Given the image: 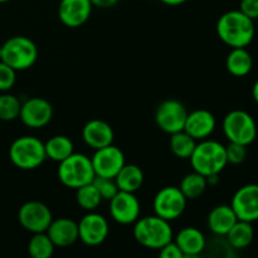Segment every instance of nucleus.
<instances>
[{"label": "nucleus", "mask_w": 258, "mask_h": 258, "mask_svg": "<svg viewBox=\"0 0 258 258\" xmlns=\"http://www.w3.org/2000/svg\"><path fill=\"white\" fill-rule=\"evenodd\" d=\"M160 2L163 3V4L170 5V7H176V5L184 4L186 0H160Z\"/></svg>", "instance_id": "obj_37"}, {"label": "nucleus", "mask_w": 258, "mask_h": 258, "mask_svg": "<svg viewBox=\"0 0 258 258\" xmlns=\"http://www.w3.org/2000/svg\"><path fill=\"white\" fill-rule=\"evenodd\" d=\"M252 96H253V100L256 101V103L258 105V80L254 82L253 88H252Z\"/></svg>", "instance_id": "obj_38"}, {"label": "nucleus", "mask_w": 258, "mask_h": 258, "mask_svg": "<svg viewBox=\"0 0 258 258\" xmlns=\"http://www.w3.org/2000/svg\"><path fill=\"white\" fill-rule=\"evenodd\" d=\"M47 234L55 247L72 246L78 239V223L70 218H58L49 224Z\"/></svg>", "instance_id": "obj_19"}, {"label": "nucleus", "mask_w": 258, "mask_h": 258, "mask_svg": "<svg viewBox=\"0 0 258 258\" xmlns=\"http://www.w3.org/2000/svg\"><path fill=\"white\" fill-rule=\"evenodd\" d=\"M92 184L100 193L102 201H111L117 194L118 188L113 178H105V176L96 175L92 180Z\"/></svg>", "instance_id": "obj_31"}, {"label": "nucleus", "mask_w": 258, "mask_h": 258, "mask_svg": "<svg viewBox=\"0 0 258 258\" xmlns=\"http://www.w3.org/2000/svg\"><path fill=\"white\" fill-rule=\"evenodd\" d=\"M120 0H91L92 5L98 8H102V9H106V8H111L113 5H116Z\"/></svg>", "instance_id": "obj_36"}, {"label": "nucleus", "mask_w": 258, "mask_h": 258, "mask_svg": "<svg viewBox=\"0 0 258 258\" xmlns=\"http://www.w3.org/2000/svg\"><path fill=\"white\" fill-rule=\"evenodd\" d=\"M53 116V107L42 97H33L25 101L20 107L19 117L25 126L32 128L44 127Z\"/></svg>", "instance_id": "obj_14"}, {"label": "nucleus", "mask_w": 258, "mask_h": 258, "mask_svg": "<svg viewBox=\"0 0 258 258\" xmlns=\"http://www.w3.org/2000/svg\"><path fill=\"white\" fill-rule=\"evenodd\" d=\"M9 158L17 168L33 170L47 159L44 144L34 136H22L13 141L9 148Z\"/></svg>", "instance_id": "obj_4"}, {"label": "nucleus", "mask_w": 258, "mask_h": 258, "mask_svg": "<svg viewBox=\"0 0 258 258\" xmlns=\"http://www.w3.org/2000/svg\"><path fill=\"white\" fill-rule=\"evenodd\" d=\"M256 23H257V27H258V18L256 19Z\"/></svg>", "instance_id": "obj_40"}, {"label": "nucleus", "mask_w": 258, "mask_h": 258, "mask_svg": "<svg viewBox=\"0 0 258 258\" xmlns=\"http://www.w3.org/2000/svg\"><path fill=\"white\" fill-rule=\"evenodd\" d=\"M118 190L135 193L144 183V173L135 164H125L115 176Z\"/></svg>", "instance_id": "obj_22"}, {"label": "nucleus", "mask_w": 258, "mask_h": 258, "mask_svg": "<svg viewBox=\"0 0 258 258\" xmlns=\"http://www.w3.org/2000/svg\"><path fill=\"white\" fill-rule=\"evenodd\" d=\"M0 60L15 71H24L32 67L38 59V48L32 39L23 35L12 37L2 45Z\"/></svg>", "instance_id": "obj_5"}, {"label": "nucleus", "mask_w": 258, "mask_h": 258, "mask_svg": "<svg viewBox=\"0 0 258 258\" xmlns=\"http://www.w3.org/2000/svg\"><path fill=\"white\" fill-rule=\"evenodd\" d=\"M186 201L181 190L176 186H165L156 193L154 198V212L156 216L166 219V221H174L179 218L185 211Z\"/></svg>", "instance_id": "obj_8"}, {"label": "nucleus", "mask_w": 258, "mask_h": 258, "mask_svg": "<svg viewBox=\"0 0 258 258\" xmlns=\"http://www.w3.org/2000/svg\"><path fill=\"white\" fill-rule=\"evenodd\" d=\"M91 0H60L58 17L68 28H78L85 24L92 13Z\"/></svg>", "instance_id": "obj_16"}, {"label": "nucleus", "mask_w": 258, "mask_h": 258, "mask_svg": "<svg viewBox=\"0 0 258 258\" xmlns=\"http://www.w3.org/2000/svg\"><path fill=\"white\" fill-rule=\"evenodd\" d=\"M196 139L191 138L184 130L171 134L170 149L174 155L179 159H189L196 149Z\"/></svg>", "instance_id": "obj_27"}, {"label": "nucleus", "mask_w": 258, "mask_h": 258, "mask_svg": "<svg viewBox=\"0 0 258 258\" xmlns=\"http://www.w3.org/2000/svg\"><path fill=\"white\" fill-rule=\"evenodd\" d=\"M226 236L229 246L236 249H243L248 247L253 241L254 231L251 222L238 219Z\"/></svg>", "instance_id": "obj_24"}, {"label": "nucleus", "mask_w": 258, "mask_h": 258, "mask_svg": "<svg viewBox=\"0 0 258 258\" xmlns=\"http://www.w3.org/2000/svg\"><path fill=\"white\" fill-rule=\"evenodd\" d=\"M247 146L241 145V144L237 143H231L229 141L228 145L226 146V155H227V161L229 164H234V165H238V164L243 163L244 159L247 156Z\"/></svg>", "instance_id": "obj_33"}, {"label": "nucleus", "mask_w": 258, "mask_h": 258, "mask_svg": "<svg viewBox=\"0 0 258 258\" xmlns=\"http://www.w3.org/2000/svg\"><path fill=\"white\" fill-rule=\"evenodd\" d=\"M45 155L53 161L60 163L73 154V144L67 136L55 135L44 144Z\"/></svg>", "instance_id": "obj_25"}, {"label": "nucleus", "mask_w": 258, "mask_h": 258, "mask_svg": "<svg viewBox=\"0 0 258 258\" xmlns=\"http://www.w3.org/2000/svg\"><path fill=\"white\" fill-rule=\"evenodd\" d=\"M91 161L96 175L115 179L121 168L125 165V155L117 146L111 144L97 149Z\"/></svg>", "instance_id": "obj_11"}, {"label": "nucleus", "mask_w": 258, "mask_h": 258, "mask_svg": "<svg viewBox=\"0 0 258 258\" xmlns=\"http://www.w3.org/2000/svg\"><path fill=\"white\" fill-rule=\"evenodd\" d=\"M0 54H2V48H0Z\"/></svg>", "instance_id": "obj_41"}, {"label": "nucleus", "mask_w": 258, "mask_h": 258, "mask_svg": "<svg viewBox=\"0 0 258 258\" xmlns=\"http://www.w3.org/2000/svg\"><path fill=\"white\" fill-rule=\"evenodd\" d=\"M7 2H10V0H0V3H7Z\"/></svg>", "instance_id": "obj_39"}, {"label": "nucleus", "mask_w": 258, "mask_h": 258, "mask_svg": "<svg viewBox=\"0 0 258 258\" xmlns=\"http://www.w3.org/2000/svg\"><path fill=\"white\" fill-rule=\"evenodd\" d=\"M194 171L207 178L211 175H218L227 166L226 146L214 140H201L197 144L193 154L189 158Z\"/></svg>", "instance_id": "obj_2"}, {"label": "nucleus", "mask_w": 258, "mask_h": 258, "mask_svg": "<svg viewBox=\"0 0 258 258\" xmlns=\"http://www.w3.org/2000/svg\"><path fill=\"white\" fill-rule=\"evenodd\" d=\"M18 219L22 227L32 233L47 232L52 223L53 217L50 209L42 202H27L20 207Z\"/></svg>", "instance_id": "obj_9"}, {"label": "nucleus", "mask_w": 258, "mask_h": 258, "mask_svg": "<svg viewBox=\"0 0 258 258\" xmlns=\"http://www.w3.org/2000/svg\"><path fill=\"white\" fill-rule=\"evenodd\" d=\"M76 190H77L76 201H77L78 206L85 209V211L93 212L102 202L100 193H98V190L92 183L80 186Z\"/></svg>", "instance_id": "obj_29"}, {"label": "nucleus", "mask_w": 258, "mask_h": 258, "mask_svg": "<svg viewBox=\"0 0 258 258\" xmlns=\"http://www.w3.org/2000/svg\"><path fill=\"white\" fill-rule=\"evenodd\" d=\"M216 128V117L207 110H196L186 116L184 131L196 140L209 138Z\"/></svg>", "instance_id": "obj_17"}, {"label": "nucleus", "mask_w": 258, "mask_h": 258, "mask_svg": "<svg viewBox=\"0 0 258 258\" xmlns=\"http://www.w3.org/2000/svg\"><path fill=\"white\" fill-rule=\"evenodd\" d=\"M20 107H22V103L14 95H10V93L0 95V120H15L19 117Z\"/></svg>", "instance_id": "obj_30"}, {"label": "nucleus", "mask_w": 258, "mask_h": 258, "mask_svg": "<svg viewBox=\"0 0 258 258\" xmlns=\"http://www.w3.org/2000/svg\"><path fill=\"white\" fill-rule=\"evenodd\" d=\"M175 242L184 257H196L206 248V238L199 229L185 227L175 237Z\"/></svg>", "instance_id": "obj_20"}, {"label": "nucleus", "mask_w": 258, "mask_h": 258, "mask_svg": "<svg viewBox=\"0 0 258 258\" xmlns=\"http://www.w3.org/2000/svg\"><path fill=\"white\" fill-rule=\"evenodd\" d=\"M256 33L254 22L239 10L227 12L217 23L219 39L232 48H246L251 44Z\"/></svg>", "instance_id": "obj_1"}, {"label": "nucleus", "mask_w": 258, "mask_h": 258, "mask_svg": "<svg viewBox=\"0 0 258 258\" xmlns=\"http://www.w3.org/2000/svg\"><path fill=\"white\" fill-rule=\"evenodd\" d=\"M95 176L92 161L83 154H71L58 166V178L67 188L77 189L92 183Z\"/></svg>", "instance_id": "obj_6"}, {"label": "nucleus", "mask_w": 258, "mask_h": 258, "mask_svg": "<svg viewBox=\"0 0 258 258\" xmlns=\"http://www.w3.org/2000/svg\"><path fill=\"white\" fill-rule=\"evenodd\" d=\"M17 71L0 60V91L2 92H7L13 86L15 85V80H17Z\"/></svg>", "instance_id": "obj_32"}, {"label": "nucleus", "mask_w": 258, "mask_h": 258, "mask_svg": "<svg viewBox=\"0 0 258 258\" xmlns=\"http://www.w3.org/2000/svg\"><path fill=\"white\" fill-rule=\"evenodd\" d=\"M134 238L146 248L160 249L173 241V229L166 219L159 216L138 219L134 227Z\"/></svg>", "instance_id": "obj_3"}, {"label": "nucleus", "mask_w": 258, "mask_h": 258, "mask_svg": "<svg viewBox=\"0 0 258 258\" xmlns=\"http://www.w3.org/2000/svg\"><path fill=\"white\" fill-rule=\"evenodd\" d=\"M110 213L120 224L135 223L140 216V203L134 193L118 190L110 201Z\"/></svg>", "instance_id": "obj_15"}, {"label": "nucleus", "mask_w": 258, "mask_h": 258, "mask_svg": "<svg viewBox=\"0 0 258 258\" xmlns=\"http://www.w3.org/2000/svg\"><path fill=\"white\" fill-rule=\"evenodd\" d=\"M239 12H242L246 17L256 22L258 18V0H241Z\"/></svg>", "instance_id": "obj_34"}, {"label": "nucleus", "mask_w": 258, "mask_h": 258, "mask_svg": "<svg viewBox=\"0 0 258 258\" xmlns=\"http://www.w3.org/2000/svg\"><path fill=\"white\" fill-rule=\"evenodd\" d=\"M231 207L241 221H258V184H247L234 193Z\"/></svg>", "instance_id": "obj_12"}, {"label": "nucleus", "mask_w": 258, "mask_h": 258, "mask_svg": "<svg viewBox=\"0 0 258 258\" xmlns=\"http://www.w3.org/2000/svg\"><path fill=\"white\" fill-rule=\"evenodd\" d=\"M113 130L106 121L91 120L82 130V139L90 148H105L113 143Z\"/></svg>", "instance_id": "obj_18"}, {"label": "nucleus", "mask_w": 258, "mask_h": 258, "mask_svg": "<svg viewBox=\"0 0 258 258\" xmlns=\"http://www.w3.org/2000/svg\"><path fill=\"white\" fill-rule=\"evenodd\" d=\"M207 186H208V181L206 176L193 171L184 176L179 189L186 199H197L206 191Z\"/></svg>", "instance_id": "obj_26"}, {"label": "nucleus", "mask_w": 258, "mask_h": 258, "mask_svg": "<svg viewBox=\"0 0 258 258\" xmlns=\"http://www.w3.org/2000/svg\"><path fill=\"white\" fill-rule=\"evenodd\" d=\"M160 257L161 258H184L183 252L178 247L175 242L170 241L165 246L160 248Z\"/></svg>", "instance_id": "obj_35"}, {"label": "nucleus", "mask_w": 258, "mask_h": 258, "mask_svg": "<svg viewBox=\"0 0 258 258\" xmlns=\"http://www.w3.org/2000/svg\"><path fill=\"white\" fill-rule=\"evenodd\" d=\"M54 243L45 232L34 233L28 243V252L33 258H50L54 252Z\"/></svg>", "instance_id": "obj_28"}, {"label": "nucleus", "mask_w": 258, "mask_h": 258, "mask_svg": "<svg viewBox=\"0 0 258 258\" xmlns=\"http://www.w3.org/2000/svg\"><path fill=\"white\" fill-rule=\"evenodd\" d=\"M108 236V223L106 218L95 212H88L78 223V239L87 246H98Z\"/></svg>", "instance_id": "obj_13"}, {"label": "nucleus", "mask_w": 258, "mask_h": 258, "mask_svg": "<svg viewBox=\"0 0 258 258\" xmlns=\"http://www.w3.org/2000/svg\"><path fill=\"white\" fill-rule=\"evenodd\" d=\"M226 67L234 77H244L253 67V59L246 48H233L226 60Z\"/></svg>", "instance_id": "obj_23"}, {"label": "nucleus", "mask_w": 258, "mask_h": 258, "mask_svg": "<svg viewBox=\"0 0 258 258\" xmlns=\"http://www.w3.org/2000/svg\"><path fill=\"white\" fill-rule=\"evenodd\" d=\"M223 131L231 143L248 146L257 136V125L246 111H231L223 120Z\"/></svg>", "instance_id": "obj_7"}, {"label": "nucleus", "mask_w": 258, "mask_h": 258, "mask_svg": "<svg viewBox=\"0 0 258 258\" xmlns=\"http://www.w3.org/2000/svg\"><path fill=\"white\" fill-rule=\"evenodd\" d=\"M237 221L238 218H237L233 208L231 206H226V204L214 207L208 216L209 228L218 236H226Z\"/></svg>", "instance_id": "obj_21"}, {"label": "nucleus", "mask_w": 258, "mask_h": 258, "mask_svg": "<svg viewBox=\"0 0 258 258\" xmlns=\"http://www.w3.org/2000/svg\"><path fill=\"white\" fill-rule=\"evenodd\" d=\"M186 116H188V111L183 103L176 100H166L159 105L155 113V121L156 125L164 133L171 135V134L184 130Z\"/></svg>", "instance_id": "obj_10"}]
</instances>
